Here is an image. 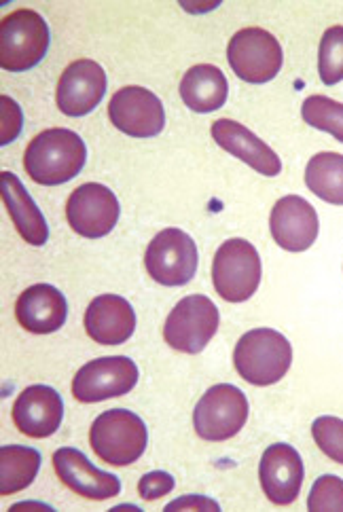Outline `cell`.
Wrapping results in <instances>:
<instances>
[{
  "label": "cell",
  "mask_w": 343,
  "mask_h": 512,
  "mask_svg": "<svg viewBox=\"0 0 343 512\" xmlns=\"http://www.w3.org/2000/svg\"><path fill=\"white\" fill-rule=\"evenodd\" d=\"M212 138L229 155L238 157L255 172L274 178L282 172V161L272 146L265 144L248 127L233 119H219L212 123Z\"/></svg>",
  "instance_id": "obj_18"
},
{
  "label": "cell",
  "mask_w": 343,
  "mask_h": 512,
  "mask_svg": "<svg viewBox=\"0 0 343 512\" xmlns=\"http://www.w3.org/2000/svg\"><path fill=\"white\" fill-rule=\"evenodd\" d=\"M119 216L121 206L117 195L100 182H87L68 197L66 221L72 231L87 240H100L111 233Z\"/></svg>",
  "instance_id": "obj_11"
},
{
  "label": "cell",
  "mask_w": 343,
  "mask_h": 512,
  "mask_svg": "<svg viewBox=\"0 0 343 512\" xmlns=\"http://www.w3.org/2000/svg\"><path fill=\"white\" fill-rule=\"evenodd\" d=\"M305 468L295 447L276 443L267 447L259 464V481L267 500L276 506H288L299 498Z\"/></svg>",
  "instance_id": "obj_15"
},
{
  "label": "cell",
  "mask_w": 343,
  "mask_h": 512,
  "mask_svg": "<svg viewBox=\"0 0 343 512\" xmlns=\"http://www.w3.org/2000/svg\"><path fill=\"white\" fill-rule=\"evenodd\" d=\"M106 72L94 60H77L66 66L56 89V102L66 117H85L106 94Z\"/></svg>",
  "instance_id": "obj_13"
},
{
  "label": "cell",
  "mask_w": 343,
  "mask_h": 512,
  "mask_svg": "<svg viewBox=\"0 0 343 512\" xmlns=\"http://www.w3.org/2000/svg\"><path fill=\"white\" fill-rule=\"evenodd\" d=\"M269 229L282 250L305 252L314 246L320 231L318 212L301 195H286L272 208Z\"/></svg>",
  "instance_id": "obj_14"
},
{
  "label": "cell",
  "mask_w": 343,
  "mask_h": 512,
  "mask_svg": "<svg viewBox=\"0 0 343 512\" xmlns=\"http://www.w3.org/2000/svg\"><path fill=\"white\" fill-rule=\"evenodd\" d=\"M0 111H3V130H0V144L7 146L22 134L24 115L22 108L13 98L0 96Z\"/></svg>",
  "instance_id": "obj_29"
},
{
  "label": "cell",
  "mask_w": 343,
  "mask_h": 512,
  "mask_svg": "<svg viewBox=\"0 0 343 512\" xmlns=\"http://www.w3.org/2000/svg\"><path fill=\"white\" fill-rule=\"evenodd\" d=\"M229 83L221 68L212 64H197L185 72L180 81V98L193 113H214L225 106Z\"/></svg>",
  "instance_id": "obj_22"
},
{
  "label": "cell",
  "mask_w": 343,
  "mask_h": 512,
  "mask_svg": "<svg viewBox=\"0 0 343 512\" xmlns=\"http://www.w3.org/2000/svg\"><path fill=\"white\" fill-rule=\"evenodd\" d=\"M174 477L164 470H155V472H149L144 474V477L140 479L138 483V493L142 500L147 502H153V500H159L168 496V493L174 489Z\"/></svg>",
  "instance_id": "obj_30"
},
{
  "label": "cell",
  "mask_w": 343,
  "mask_h": 512,
  "mask_svg": "<svg viewBox=\"0 0 343 512\" xmlns=\"http://www.w3.org/2000/svg\"><path fill=\"white\" fill-rule=\"evenodd\" d=\"M138 367L128 356H106L87 362L72 379V396L83 405L130 394L138 383Z\"/></svg>",
  "instance_id": "obj_10"
},
{
  "label": "cell",
  "mask_w": 343,
  "mask_h": 512,
  "mask_svg": "<svg viewBox=\"0 0 343 512\" xmlns=\"http://www.w3.org/2000/svg\"><path fill=\"white\" fill-rule=\"evenodd\" d=\"M149 432L142 417L128 409H111L100 413L92 430L89 445L102 462L111 466H130L147 451Z\"/></svg>",
  "instance_id": "obj_3"
},
{
  "label": "cell",
  "mask_w": 343,
  "mask_h": 512,
  "mask_svg": "<svg viewBox=\"0 0 343 512\" xmlns=\"http://www.w3.org/2000/svg\"><path fill=\"white\" fill-rule=\"evenodd\" d=\"M246 419V394L240 388L231 386V383H219V386H212L197 402L193 411V428L204 441L223 443L240 434Z\"/></svg>",
  "instance_id": "obj_7"
},
{
  "label": "cell",
  "mask_w": 343,
  "mask_h": 512,
  "mask_svg": "<svg viewBox=\"0 0 343 512\" xmlns=\"http://www.w3.org/2000/svg\"><path fill=\"white\" fill-rule=\"evenodd\" d=\"M263 265L257 248L242 237L221 244L212 261V284L227 303H244L259 290Z\"/></svg>",
  "instance_id": "obj_5"
},
{
  "label": "cell",
  "mask_w": 343,
  "mask_h": 512,
  "mask_svg": "<svg viewBox=\"0 0 343 512\" xmlns=\"http://www.w3.org/2000/svg\"><path fill=\"white\" fill-rule=\"evenodd\" d=\"M41 470V453L24 445L0 447V496L24 491Z\"/></svg>",
  "instance_id": "obj_23"
},
{
  "label": "cell",
  "mask_w": 343,
  "mask_h": 512,
  "mask_svg": "<svg viewBox=\"0 0 343 512\" xmlns=\"http://www.w3.org/2000/svg\"><path fill=\"white\" fill-rule=\"evenodd\" d=\"M312 436L329 460L343 466V419L333 415L318 417L312 424Z\"/></svg>",
  "instance_id": "obj_27"
},
{
  "label": "cell",
  "mask_w": 343,
  "mask_h": 512,
  "mask_svg": "<svg viewBox=\"0 0 343 512\" xmlns=\"http://www.w3.org/2000/svg\"><path fill=\"white\" fill-rule=\"evenodd\" d=\"M68 316V303L62 292L51 284L26 288L15 303V318L32 335H51L60 331Z\"/></svg>",
  "instance_id": "obj_19"
},
{
  "label": "cell",
  "mask_w": 343,
  "mask_h": 512,
  "mask_svg": "<svg viewBox=\"0 0 343 512\" xmlns=\"http://www.w3.org/2000/svg\"><path fill=\"white\" fill-rule=\"evenodd\" d=\"M136 331V312L128 299L100 295L85 312V333L100 345H121Z\"/></svg>",
  "instance_id": "obj_20"
},
{
  "label": "cell",
  "mask_w": 343,
  "mask_h": 512,
  "mask_svg": "<svg viewBox=\"0 0 343 512\" xmlns=\"http://www.w3.org/2000/svg\"><path fill=\"white\" fill-rule=\"evenodd\" d=\"M303 121L343 144V104L327 96H310L301 106Z\"/></svg>",
  "instance_id": "obj_25"
},
{
  "label": "cell",
  "mask_w": 343,
  "mask_h": 512,
  "mask_svg": "<svg viewBox=\"0 0 343 512\" xmlns=\"http://www.w3.org/2000/svg\"><path fill=\"white\" fill-rule=\"evenodd\" d=\"M233 364L252 386H274L293 364V347L274 328H255L240 337L233 350Z\"/></svg>",
  "instance_id": "obj_2"
},
{
  "label": "cell",
  "mask_w": 343,
  "mask_h": 512,
  "mask_svg": "<svg viewBox=\"0 0 343 512\" xmlns=\"http://www.w3.org/2000/svg\"><path fill=\"white\" fill-rule=\"evenodd\" d=\"M144 267L161 286L178 288L189 284L197 271V246L193 237L176 227L159 231L144 252Z\"/></svg>",
  "instance_id": "obj_9"
},
{
  "label": "cell",
  "mask_w": 343,
  "mask_h": 512,
  "mask_svg": "<svg viewBox=\"0 0 343 512\" xmlns=\"http://www.w3.org/2000/svg\"><path fill=\"white\" fill-rule=\"evenodd\" d=\"M49 49V26L41 13L17 9L0 22V66L26 72L39 66Z\"/></svg>",
  "instance_id": "obj_4"
},
{
  "label": "cell",
  "mask_w": 343,
  "mask_h": 512,
  "mask_svg": "<svg viewBox=\"0 0 343 512\" xmlns=\"http://www.w3.org/2000/svg\"><path fill=\"white\" fill-rule=\"evenodd\" d=\"M108 119L130 138H155L166 127V111L151 89L128 85L108 102Z\"/></svg>",
  "instance_id": "obj_12"
},
{
  "label": "cell",
  "mask_w": 343,
  "mask_h": 512,
  "mask_svg": "<svg viewBox=\"0 0 343 512\" xmlns=\"http://www.w3.org/2000/svg\"><path fill=\"white\" fill-rule=\"evenodd\" d=\"M53 468L58 472V479L81 498L102 502L121 493L119 477L96 468L85 453L75 447H62L53 453Z\"/></svg>",
  "instance_id": "obj_16"
},
{
  "label": "cell",
  "mask_w": 343,
  "mask_h": 512,
  "mask_svg": "<svg viewBox=\"0 0 343 512\" xmlns=\"http://www.w3.org/2000/svg\"><path fill=\"white\" fill-rule=\"evenodd\" d=\"M164 510L166 512H174V510H197V512H210L212 510V512H219L221 506L210 498H204V496H185V498L170 502Z\"/></svg>",
  "instance_id": "obj_31"
},
{
  "label": "cell",
  "mask_w": 343,
  "mask_h": 512,
  "mask_svg": "<svg viewBox=\"0 0 343 512\" xmlns=\"http://www.w3.org/2000/svg\"><path fill=\"white\" fill-rule=\"evenodd\" d=\"M227 60L238 79L250 85H263L278 77L284 53L272 32L263 28H244L231 36Z\"/></svg>",
  "instance_id": "obj_6"
},
{
  "label": "cell",
  "mask_w": 343,
  "mask_h": 512,
  "mask_svg": "<svg viewBox=\"0 0 343 512\" xmlns=\"http://www.w3.org/2000/svg\"><path fill=\"white\" fill-rule=\"evenodd\" d=\"M13 424L30 438H49L64 419V400L51 386H30L13 402Z\"/></svg>",
  "instance_id": "obj_17"
},
{
  "label": "cell",
  "mask_w": 343,
  "mask_h": 512,
  "mask_svg": "<svg viewBox=\"0 0 343 512\" xmlns=\"http://www.w3.org/2000/svg\"><path fill=\"white\" fill-rule=\"evenodd\" d=\"M0 193H3V204L24 242L30 246H45L49 240L47 221L22 185V180L13 172H3L0 174Z\"/></svg>",
  "instance_id": "obj_21"
},
{
  "label": "cell",
  "mask_w": 343,
  "mask_h": 512,
  "mask_svg": "<svg viewBox=\"0 0 343 512\" xmlns=\"http://www.w3.org/2000/svg\"><path fill=\"white\" fill-rule=\"evenodd\" d=\"M305 185L331 206H343V155L318 153L305 168Z\"/></svg>",
  "instance_id": "obj_24"
},
{
  "label": "cell",
  "mask_w": 343,
  "mask_h": 512,
  "mask_svg": "<svg viewBox=\"0 0 343 512\" xmlns=\"http://www.w3.org/2000/svg\"><path fill=\"white\" fill-rule=\"evenodd\" d=\"M219 309L204 295L180 299L164 324V339L180 354H200L219 331Z\"/></svg>",
  "instance_id": "obj_8"
},
{
  "label": "cell",
  "mask_w": 343,
  "mask_h": 512,
  "mask_svg": "<svg viewBox=\"0 0 343 512\" xmlns=\"http://www.w3.org/2000/svg\"><path fill=\"white\" fill-rule=\"evenodd\" d=\"M308 508L312 512H343V479L322 474L312 485Z\"/></svg>",
  "instance_id": "obj_28"
},
{
  "label": "cell",
  "mask_w": 343,
  "mask_h": 512,
  "mask_svg": "<svg viewBox=\"0 0 343 512\" xmlns=\"http://www.w3.org/2000/svg\"><path fill=\"white\" fill-rule=\"evenodd\" d=\"M87 161V146L79 134L66 127L34 136L24 153L26 174L43 187H58L81 174Z\"/></svg>",
  "instance_id": "obj_1"
},
{
  "label": "cell",
  "mask_w": 343,
  "mask_h": 512,
  "mask_svg": "<svg viewBox=\"0 0 343 512\" xmlns=\"http://www.w3.org/2000/svg\"><path fill=\"white\" fill-rule=\"evenodd\" d=\"M318 75L324 85L343 81V26H333L322 34L318 49Z\"/></svg>",
  "instance_id": "obj_26"
}]
</instances>
